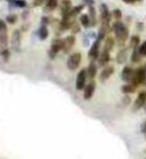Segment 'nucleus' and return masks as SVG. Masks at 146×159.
Instances as JSON below:
<instances>
[{
	"label": "nucleus",
	"instance_id": "32",
	"mask_svg": "<svg viewBox=\"0 0 146 159\" xmlns=\"http://www.w3.org/2000/svg\"><path fill=\"white\" fill-rule=\"evenodd\" d=\"M0 54H1L2 58H3L5 61H7L8 59H9V56H10V52H9L8 49H4V50L0 51Z\"/></svg>",
	"mask_w": 146,
	"mask_h": 159
},
{
	"label": "nucleus",
	"instance_id": "13",
	"mask_svg": "<svg viewBox=\"0 0 146 159\" xmlns=\"http://www.w3.org/2000/svg\"><path fill=\"white\" fill-rule=\"evenodd\" d=\"M113 73H115V67L113 66L107 65L106 67H103L102 72L99 73V81L102 83L106 82V81H107L109 78H111Z\"/></svg>",
	"mask_w": 146,
	"mask_h": 159
},
{
	"label": "nucleus",
	"instance_id": "27",
	"mask_svg": "<svg viewBox=\"0 0 146 159\" xmlns=\"http://www.w3.org/2000/svg\"><path fill=\"white\" fill-rule=\"evenodd\" d=\"M111 15H112V17L115 18L116 21H120L121 18H122V12H121L120 9L115 8V9H113V10H112Z\"/></svg>",
	"mask_w": 146,
	"mask_h": 159
},
{
	"label": "nucleus",
	"instance_id": "11",
	"mask_svg": "<svg viewBox=\"0 0 146 159\" xmlns=\"http://www.w3.org/2000/svg\"><path fill=\"white\" fill-rule=\"evenodd\" d=\"M133 74H134V69L132 68L131 66H128L126 65L123 67V69L120 73V78L123 82L125 83H129L131 82L132 80V77H133Z\"/></svg>",
	"mask_w": 146,
	"mask_h": 159
},
{
	"label": "nucleus",
	"instance_id": "26",
	"mask_svg": "<svg viewBox=\"0 0 146 159\" xmlns=\"http://www.w3.org/2000/svg\"><path fill=\"white\" fill-rule=\"evenodd\" d=\"M85 5H77V6H75V7H73L72 8V10H71V13H70V16L72 18H74L76 17L77 15H79L80 13L81 12V10L84 9Z\"/></svg>",
	"mask_w": 146,
	"mask_h": 159
},
{
	"label": "nucleus",
	"instance_id": "24",
	"mask_svg": "<svg viewBox=\"0 0 146 159\" xmlns=\"http://www.w3.org/2000/svg\"><path fill=\"white\" fill-rule=\"evenodd\" d=\"M49 35V31L48 28L46 27V25H42L38 30V36L41 40H45Z\"/></svg>",
	"mask_w": 146,
	"mask_h": 159
},
{
	"label": "nucleus",
	"instance_id": "36",
	"mask_svg": "<svg viewBox=\"0 0 146 159\" xmlns=\"http://www.w3.org/2000/svg\"><path fill=\"white\" fill-rule=\"evenodd\" d=\"M122 1L126 4H134L136 2H141L142 0H122Z\"/></svg>",
	"mask_w": 146,
	"mask_h": 159
},
{
	"label": "nucleus",
	"instance_id": "43",
	"mask_svg": "<svg viewBox=\"0 0 146 159\" xmlns=\"http://www.w3.org/2000/svg\"><path fill=\"white\" fill-rule=\"evenodd\" d=\"M145 159H146V158H145Z\"/></svg>",
	"mask_w": 146,
	"mask_h": 159
},
{
	"label": "nucleus",
	"instance_id": "23",
	"mask_svg": "<svg viewBox=\"0 0 146 159\" xmlns=\"http://www.w3.org/2000/svg\"><path fill=\"white\" fill-rule=\"evenodd\" d=\"M140 46V37L138 35H132L129 39L128 47L130 49H134Z\"/></svg>",
	"mask_w": 146,
	"mask_h": 159
},
{
	"label": "nucleus",
	"instance_id": "9",
	"mask_svg": "<svg viewBox=\"0 0 146 159\" xmlns=\"http://www.w3.org/2000/svg\"><path fill=\"white\" fill-rule=\"evenodd\" d=\"M61 50H63V39H55L51 44V49L49 51L50 58L54 59Z\"/></svg>",
	"mask_w": 146,
	"mask_h": 159
},
{
	"label": "nucleus",
	"instance_id": "21",
	"mask_svg": "<svg viewBox=\"0 0 146 159\" xmlns=\"http://www.w3.org/2000/svg\"><path fill=\"white\" fill-rule=\"evenodd\" d=\"M141 59H142V55H141V53L139 51V47L132 49V53L130 55L131 62L133 63V64H137V63L141 61Z\"/></svg>",
	"mask_w": 146,
	"mask_h": 159
},
{
	"label": "nucleus",
	"instance_id": "35",
	"mask_svg": "<svg viewBox=\"0 0 146 159\" xmlns=\"http://www.w3.org/2000/svg\"><path fill=\"white\" fill-rule=\"evenodd\" d=\"M140 131L142 134H146V119L142 122V124L140 125Z\"/></svg>",
	"mask_w": 146,
	"mask_h": 159
},
{
	"label": "nucleus",
	"instance_id": "8",
	"mask_svg": "<svg viewBox=\"0 0 146 159\" xmlns=\"http://www.w3.org/2000/svg\"><path fill=\"white\" fill-rule=\"evenodd\" d=\"M86 79H88V73H86V69L83 68L77 73V80H76V89L77 90H83L86 87Z\"/></svg>",
	"mask_w": 146,
	"mask_h": 159
},
{
	"label": "nucleus",
	"instance_id": "37",
	"mask_svg": "<svg viewBox=\"0 0 146 159\" xmlns=\"http://www.w3.org/2000/svg\"><path fill=\"white\" fill-rule=\"evenodd\" d=\"M84 3L86 4V5H88V7L94 5V0H84Z\"/></svg>",
	"mask_w": 146,
	"mask_h": 159
},
{
	"label": "nucleus",
	"instance_id": "25",
	"mask_svg": "<svg viewBox=\"0 0 146 159\" xmlns=\"http://www.w3.org/2000/svg\"><path fill=\"white\" fill-rule=\"evenodd\" d=\"M80 22L83 27H85V28H89L90 25V16L88 14H81L80 16Z\"/></svg>",
	"mask_w": 146,
	"mask_h": 159
},
{
	"label": "nucleus",
	"instance_id": "2",
	"mask_svg": "<svg viewBox=\"0 0 146 159\" xmlns=\"http://www.w3.org/2000/svg\"><path fill=\"white\" fill-rule=\"evenodd\" d=\"M130 83L135 85L136 87L146 84V64L141 65L134 69V74Z\"/></svg>",
	"mask_w": 146,
	"mask_h": 159
},
{
	"label": "nucleus",
	"instance_id": "38",
	"mask_svg": "<svg viewBox=\"0 0 146 159\" xmlns=\"http://www.w3.org/2000/svg\"><path fill=\"white\" fill-rule=\"evenodd\" d=\"M44 1H45V0H34V5L35 6H40Z\"/></svg>",
	"mask_w": 146,
	"mask_h": 159
},
{
	"label": "nucleus",
	"instance_id": "4",
	"mask_svg": "<svg viewBox=\"0 0 146 159\" xmlns=\"http://www.w3.org/2000/svg\"><path fill=\"white\" fill-rule=\"evenodd\" d=\"M8 45V33L5 21L0 19V51L7 49Z\"/></svg>",
	"mask_w": 146,
	"mask_h": 159
},
{
	"label": "nucleus",
	"instance_id": "14",
	"mask_svg": "<svg viewBox=\"0 0 146 159\" xmlns=\"http://www.w3.org/2000/svg\"><path fill=\"white\" fill-rule=\"evenodd\" d=\"M76 43V37L74 35L67 36L65 39H63V51L64 53H69L72 48L74 47Z\"/></svg>",
	"mask_w": 146,
	"mask_h": 159
},
{
	"label": "nucleus",
	"instance_id": "41",
	"mask_svg": "<svg viewBox=\"0 0 146 159\" xmlns=\"http://www.w3.org/2000/svg\"><path fill=\"white\" fill-rule=\"evenodd\" d=\"M144 137H145V140H146V134L144 135Z\"/></svg>",
	"mask_w": 146,
	"mask_h": 159
},
{
	"label": "nucleus",
	"instance_id": "19",
	"mask_svg": "<svg viewBox=\"0 0 146 159\" xmlns=\"http://www.w3.org/2000/svg\"><path fill=\"white\" fill-rule=\"evenodd\" d=\"M115 45V38L111 37V36H106V38L104 39V44H103V49L111 52L113 50V47Z\"/></svg>",
	"mask_w": 146,
	"mask_h": 159
},
{
	"label": "nucleus",
	"instance_id": "31",
	"mask_svg": "<svg viewBox=\"0 0 146 159\" xmlns=\"http://www.w3.org/2000/svg\"><path fill=\"white\" fill-rule=\"evenodd\" d=\"M139 51L141 53V55H142V57H146V41H144L143 43L140 44Z\"/></svg>",
	"mask_w": 146,
	"mask_h": 159
},
{
	"label": "nucleus",
	"instance_id": "16",
	"mask_svg": "<svg viewBox=\"0 0 146 159\" xmlns=\"http://www.w3.org/2000/svg\"><path fill=\"white\" fill-rule=\"evenodd\" d=\"M109 61H111V52L106 50V49H102V50L100 51L99 57L98 59V66H100V67H106V66H107Z\"/></svg>",
	"mask_w": 146,
	"mask_h": 159
},
{
	"label": "nucleus",
	"instance_id": "7",
	"mask_svg": "<svg viewBox=\"0 0 146 159\" xmlns=\"http://www.w3.org/2000/svg\"><path fill=\"white\" fill-rule=\"evenodd\" d=\"M100 54V41L98 39H95V41L93 43L92 47L90 48L88 57L90 61H98Z\"/></svg>",
	"mask_w": 146,
	"mask_h": 159
},
{
	"label": "nucleus",
	"instance_id": "39",
	"mask_svg": "<svg viewBox=\"0 0 146 159\" xmlns=\"http://www.w3.org/2000/svg\"><path fill=\"white\" fill-rule=\"evenodd\" d=\"M47 23H48V18L44 17V18H43V20H42V24H43V25H47Z\"/></svg>",
	"mask_w": 146,
	"mask_h": 159
},
{
	"label": "nucleus",
	"instance_id": "10",
	"mask_svg": "<svg viewBox=\"0 0 146 159\" xmlns=\"http://www.w3.org/2000/svg\"><path fill=\"white\" fill-rule=\"evenodd\" d=\"M95 88H97V83L94 80H90V82L86 85L84 89V99L85 100H90L94 96Z\"/></svg>",
	"mask_w": 146,
	"mask_h": 159
},
{
	"label": "nucleus",
	"instance_id": "5",
	"mask_svg": "<svg viewBox=\"0 0 146 159\" xmlns=\"http://www.w3.org/2000/svg\"><path fill=\"white\" fill-rule=\"evenodd\" d=\"M81 54L80 52H76L73 53L72 55L68 58L67 61V66L71 71H75L76 69H77L81 64Z\"/></svg>",
	"mask_w": 146,
	"mask_h": 159
},
{
	"label": "nucleus",
	"instance_id": "42",
	"mask_svg": "<svg viewBox=\"0 0 146 159\" xmlns=\"http://www.w3.org/2000/svg\"><path fill=\"white\" fill-rule=\"evenodd\" d=\"M144 152H145V153H146V149H145V150H144Z\"/></svg>",
	"mask_w": 146,
	"mask_h": 159
},
{
	"label": "nucleus",
	"instance_id": "12",
	"mask_svg": "<svg viewBox=\"0 0 146 159\" xmlns=\"http://www.w3.org/2000/svg\"><path fill=\"white\" fill-rule=\"evenodd\" d=\"M21 46V34L19 30H14L11 37V47L14 51L19 52Z\"/></svg>",
	"mask_w": 146,
	"mask_h": 159
},
{
	"label": "nucleus",
	"instance_id": "22",
	"mask_svg": "<svg viewBox=\"0 0 146 159\" xmlns=\"http://www.w3.org/2000/svg\"><path fill=\"white\" fill-rule=\"evenodd\" d=\"M89 16L90 20V25L97 26L98 24V17H97V10H95L94 6H89Z\"/></svg>",
	"mask_w": 146,
	"mask_h": 159
},
{
	"label": "nucleus",
	"instance_id": "29",
	"mask_svg": "<svg viewBox=\"0 0 146 159\" xmlns=\"http://www.w3.org/2000/svg\"><path fill=\"white\" fill-rule=\"evenodd\" d=\"M12 2H13V4H14L15 6L20 7V8H24L27 5L25 0H12Z\"/></svg>",
	"mask_w": 146,
	"mask_h": 159
},
{
	"label": "nucleus",
	"instance_id": "28",
	"mask_svg": "<svg viewBox=\"0 0 146 159\" xmlns=\"http://www.w3.org/2000/svg\"><path fill=\"white\" fill-rule=\"evenodd\" d=\"M58 5V0H46V7L48 10H54Z\"/></svg>",
	"mask_w": 146,
	"mask_h": 159
},
{
	"label": "nucleus",
	"instance_id": "33",
	"mask_svg": "<svg viewBox=\"0 0 146 159\" xmlns=\"http://www.w3.org/2000/svg\"><path fill=\"white\" fill-rule=\"evenodd\" d=\"M130 100H131V99H130V97L128 96V95H124V97L122 98L121 102L123 103V105H124V106H127L130 103Z\"/></svg>",
	"mask_w": 146,
	"mask_h": 159
},
{
	"label": "nucleus",
	"instance_id": "3",
	"mask_svg": "<svg viewBox=\"0 0 146 159\" xmlns=\"http://www.w3.org/2000/svg\"><path fill=\"white\" fill-rule=\"evenodd\" d=\"M99 11H100V22H102V24L109 27L111 26V21L112 15L106 3L100 4Z\"/></svg>",
	"mask_w": 146,
	"mask_h": 159
},
{
	"label": "nucleus",
	"instance_id": "20",
	"mask_svg": "<svg viewBox=\"0 0 146 159\" xmlns=\"http://www.w3.org/2000/svg\"><path fill=\"white\" fill-rule=\"evenodd\" d=\"M109 30H111V28L106 25H100L99 29H98V36H97V39L99 40L100 42L102 41V40H104L106 38V34L109 32Z\"/></svg>",
	"mask_w": 146,
	"mask_h": 159
},
{
	"label": "nucleus",
	"instance_id": "15",
	"mask_svg": "<svg viewBox=\"0 0 146 159\" xmlns=\"http://www.w3.org/2000/svg\"><path fill=\"white\" fill-rule=\"evenodd\" d=\"M129 47H122L118 50L116 54V63L117 64H124L126 62L127 58H128V51H129Z\"/></svg>",
	"mask_w": 146,
	"mask_h": 159
},
{
	"label": "nucleus",
	"instance_id": "30",
	"mask_svg": "<svg viewBox=\"0 0 146 159\" xmlns=\"http://www.w3.org/2000/svg\"><path fill=\"white\" fill-rule=\"evenodd\" d=\"M71 30H72V32L73 33H77V32H80V30H81V27L80 25L77 23L76 21H73V23H72V26H71Z\"/></svg>",
	"mask_w": 146,
	"mask_h": 159
},
{
	"label": "nucleus",
	"instance_id": "17",
	"mask_svg": "<svg viewBox=\"0 0 146 159\" xmlns=\"http://www.w3.org/2000/svg\"><path fill=\"white\" fill-rule=\"evenodd\" d=\"M86 73H88V78L90 80H94L98 73V65L95 61H90V64L86 68Z\"/></svg>",
	"mask_w": 146,
	"mask_h": 159
},
{
	"label": "nucleus",
	"instance_id": "1",
	"mask_svg": "<svg viewBox=\"0 0 146 159\" xmlns=\"http://www.w3.org/2000/svg\"><path fill=\"white\" fill-rule=\"evenodd\" d=\"M111 29L113 32V34H115L117 46L119 48L124 47L129 36V31L126 25L124 23H122L121 21H115V23L111 24Z\"/></svg>",
	"mask_w": 146,
	"mask_h": 159
},
{
	"label": "nucleus",
	"instance_id": "18",
	"mask_svg": "<svg viewBox=\"0 0 146 159\" xmlns=\"http://www.w3.org/2000/svg\"><path fill=\"white\" fill-rule=\"evenodd\" d=\"M138 87H136L135 85H133L132 83H126L121 87V92L124 95H129V94H133L136 92Z\"/></svg>",
	"mask_w": 146,
	"mask_h": 159
},
{
	"label": "nucleus",
	"instance_id": "6",
	"mask_svg": "<svg viewBox=\"0 0 146 159\" xmlns=\"http://www.w3.org/2000/svg\"><path fill=\"white\" fill-rule=\"evenodd\" d=\"M146 104V90H142L140 91L137 95V97L133 102V105H132V111H139L140 109L144 108Z\"/></svg>",
	"mask_w": 146,
	"mask_h": 159
},
{
	"label": "nucleus",
	"instance_id": "34",
	"mask_svg": "<svg viewBox=\"0 0 146 159\" xmlns=\"http://www.w3.org/2000/svg\"><path fill=\"white\" fill-rule=\"evenodd\" d=\"M16 19H17V17L15 15H8L7 18H6V21L8 22V23L13 24L16 21Z\"/></svg>",
	"mask_w": 146,
	"mask_h": 159
},
{
	"label": "nucleus",
	"instance_id": "40",
	"mask_svg": "<svg viewBox=\"0 0 146 159\" xmlns=\"http://www.w3.org/2000/svg\"><path fill=\"white\" fill-rule=\"evenodd\" d=\"M143 109H144V112L146 113V104H145V106H144V108H143Z\"/></svg>",
	"mask_w": 146,
	"mask_h": 159
}]
</instances>
